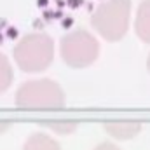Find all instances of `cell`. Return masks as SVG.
<instances>
[{
	"label": "cell",
	"instance_id": "2",
	"mask_svg": "<svg viewBox=\"0 0 150 150\" xmlns=\"http://www.w3.org/2000/svg\"><path fill=\"white\" fill-rule=\"evenodd\" d=\"M12 58L23 72L40 74L54 59V40L44 32L28 33L14 45Z\"/></svg>",
	"mask_w": 150,
	"mask_h": 150
},
{
	"label": "cell",
	"instance_id": "8",
	"mask_svg": "<svg viewBox=\"0 0 150 150\" xmlns=\"http://www.w3.org/2000/svg\"><path fill=\"white\" fill-rule=\"evenodd\" d=\"M14 80V72L9 58L0 52V93H5Z\"/></svg>",
	"mask_w": 150,
	"mask_h": 150
},
{
	"label": "cell",
	"instance_id": "3",
	"mask_svg": "<svg viewBox=\"0 0 150 150\" xmlns=\"http://www.w3.org/2000/svg\"><path fill=\"white\" fill-rule=\"evenodd\" d=\"M131 19V0H105L91 16V26L108 42H117L127 33Z\"/></svg>",
	"mask_w": 150,
	"mask_h": 150
},
{
	"label": "cell",
	"instance_id": "6",
	"mask_svg": "<svg viewBox=\"0 0 150 150\" xmlns=\"http://www.w3.org/2000/svg\"><path fill=\"white\" fill-rule=\"evenodd\" d=\"M134 32L143 42L150 44V0H143L134 19Z\"/></svg>",
	"mask_w": 150,
	"mask_h": 150
},
{
	"label": "cell",
	"instance_id": "9",
	"mask_svg": "<svg viewBox=\"0 0 150 150\" xmlns=\"http://www.w3.org/2000/svg\"><path fill=\"white\" fill-rule=\"evenodd\" d=\"M45 127H49L51 131L58 133V134H70L77 129V122L68 120V119H58V120H45L44 122Z\"/></svg>",
	"mask_w": 150,
	"mask_h": 150
},
{
	"label": "cell",
	"instance_id": "11",
	"mask_svg": "<svg viewBox=\"0 0 150 150\" xmlns=\"http://www.w3.org/2000/svg\"><path fill=\"white\" fill-rule=\"evenodd\" d=\"M9 127H11V120H4V119H0V133L7 131Z\"/></svg>",
	"mask_w": 150,
	"mask_h": 150
},
{
	"label": "cell",
	"instance_id": "12",
	"mask_svg": "<svg viewBox=\"0 0 150 150\" xmlns=\"http://www.w3.org/2000/svg\"><path fill=\"white\" fill-rule=\"evenodd\" d=\"M149 70H150V58H149Z\"/></svg>",
	"mask_w": 150,
	"mask_h": 150
},
{
	"label": "cell",
	"instance_id": "1",
	"mask_svg": "<svg viewBox=\"0 0 150 150\" xmlns=\"http://www.w3.org/2000/svg\"><path fill=\"white\" fill-rule=\"evenodd\" d=\"M67 103L65 91L56 80L51 79H33L21 84L14 94V105L21 110H59Z\"/></svg>",
	"mask_w": 150,
	"mask_h": 150
},
{
	"label": "cell",
	"instance_id": "10",
	"mask_svg": "<svg viewBox=\"0 0 150 150\" xmlns=\"http://www.w3.org/2000/svg\"><path fill=\"white\" fill-rule=\"evenodd\" d=\"M93 150H120V149L115 147L113 143H100L98 147H94Z\"/></svg>",
	"mask_w": 150,
	"mask_h": 150
},
{
	"label": "cell",
	"instance_id": "5",
	"mask_svg": "<svg viewBox=\"0 0 150 150\" xmlns=\"http://www.w3.org/2000/svg\"><path fill=\"white\" fill-rule=\"evenodd\" d=\"M103 127L110 136L117 140H131L142 129L138 120H112V122H105Z\"/></svg>",
	"mask_w": 150,
	"mask_h": 150
},
{
	"label": "cell",
	"instance_id": "7",
	"mask_svg": "<svg viewBox=\"0 0 150 150\" xmlns=\"http://www.w3.org/2000/svg\"><path fill=\"white\" fill-rule=\"evenodd\" d=\"M23 150H61L59 143L45 133H33L25 142Z\"/></svg>",
	"mask_w": 150,
	"mask_h": 150
},
{
	"label": "cell",
	"instance_id": "4",
	"mask_svg": "<svg viewBox=\"0 0 150 150\" xmlns=\"http://www.w3.org/2000/svg\"><path fill=\"white\" fill-rule=\"evenodd\" d=\"M59 56L72 68H87L100 56V42L86 30H74L59 40Z\"/></svg>",
	"mask_w": 150,
	"mask_h": 150
}]
</instances>
